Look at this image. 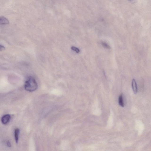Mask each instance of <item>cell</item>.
<instances>
[{
    "mask_svg": "<svg viewBox=\"0 0 151 151\" xmlns=\"http://www.w3.org/2000/svg\"><path fill=\"white\" fill-rule=\"evenodd\" d=\"M129 0V1H132V0Z\"/></svg>",
    "mask_w": 151,
    "mask_h": 151,
    "instance_id": "cell-11",
    "label": "cell"
},
{
    "mask_svg": "<svg viewBox=\"0 0 151 151\" xmlns=\"http://www.w3.org/2000/svg\"><path fill=\"white\" fill-rule=\"evenodd\" d=\"M20 132L19 129L16 128L15 130V140L17 143L18 142L19 140V136Z\"/></svg>",
    "mask_w": 151,
    "mask_h": 151,
    "instance_id": "cell-4",
    "label": "cell"
},
{
    "mask_svg": "<svg viewBox=\"0 0 151 151\" xmlns=\"http://www.w3.org/2000/svg\"><path fill=\"white\" fill-rule=\"evenodd\" d=\"M71 49L73 51H75L77 53H78L80 52V50L79 49L75 47L72 46L71 47Z\"/></svg>",
    "mask_w": 151,
    "mask_h": 151,
    "instance_id": "cell-8",
    "label": "cell"
},
{
    "mask_svg": "<svg viewBox=\"0 0 151 151\" xmlns=\"http://www.w3.org/2000/svg\"><path fill=\"white\" fill-rule=\"evenodd\" d=\"M119 103L120 106L123 107L124 106V104L123 100V97L122 94H121L119 96Z\"/></svg>",
    "mask_w": 151,
    "mask_h": 151,
    "instance_id": "cell-6",
    "label": "cell"
},
{
    "mask_svg": "<svg viewBox=\"0 0 151 151\" xmlns=\"http://www.w3.org/2000/svg\"><path fill=\"white\" fill-rule=\"evenodd\" d=\"M101 44L102 46L105 48L106 49H110V47L108 44H106V43L105 42L102 41L101 42Z\"/></svg>",
    "mask_w": 151,
    "mask_h": 151,
    "instance_id": "cell-7",
    "label": "cell"
},
{
    "mask_svg": "<svg viewBox=\"0 0 151 151\" xmlns=\"http://www.w3.org/2000/svg\"><path fill=\"white\" fill-rule=\"evenodd\" d=\"M132 86L133 92L135 94H136L138 92L137 85L135 79H133L132 80Z\"/></svg>",
    "mask_w": 151,
    "mask_h": 151,
    "instance_id": "cell-3",
    "label": "cell"
},
{
    "mask_svg": "<svg viewBox=\"0 0 151 151\" xmlns=\"http://www.w3.org/2000/svg\"><path fill=\"white\" fill-rule=\"evenodd\" d=\"M7 145L8 147H11V143H10V142L9 141H8L7 142Z\"/></svg>",
    "mask_w": 151,
    "mask_h": 151,
    "instance_id": "cell-9",
    "label": "cell"
},
{
    "mask_svg": "<svg viewBox=\"0 0 151 151\" xmlns=\"http://www.w3.org/2000/svg\"><path fill=\"white\" fill-rule=\"evenodd\" d=\"M37 88V84L34 78L31 76L29 77L25 81L24 85V89L26 90L33 92L36 90Z\"/></svg>",
    "mask_w": 151,
    "mask_h": 151,
    "instance_id": "cell-1",
    "label": "cell"
},
{
    "mask_svg": "<svg viewBox=\"0 0 151 151\" xmlns=\"http://www.w3.org/2000/svg\"><path fill=\"white\" fill-rule=\"evenodd\" d=\"M0 22L1 24H8L9 21L5 17L2 16L0 17Z\"/></svg>",
    "mask_w": 151,
    "mask_h": 151,
    "instance_id": "cell-5",
    "label": "cell"
},
{
    "mask_svg": "<svg viewBox=\"0 0 151 151\" xmlns=\"http://www.w3.org/2000/svg\"><path fill=\"white\" fill-rule=\"evenodd\" d=\"M5 48L3 46V45H0V51H3V50L5 49Z\"/></svg>",
    "mask_w": 151,
    "mask_h": 151,
    "instance_id": "cell-10",
    "label": "cell"
},
{
    "mask_svg": "<svg viewBox=\"0 0 151 151\" xmlns=\"http://www.w3.org/2000/svg\"><path fill=\"white\" fill-rule=\"evenodd\" d=\"M11 116L10 114H6L3 116L1 118V122L3 124L6 125L10 121Z\"/></svg>",
    "mask_w": 151,
    "mask_h": 151,
    "instance_id": "cell-2",
    "label": "cell"
}]
</instances>
